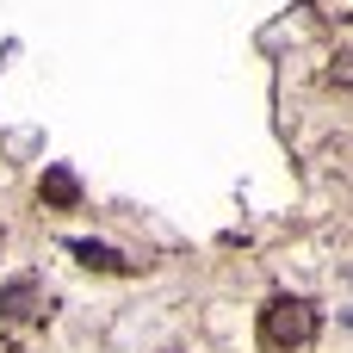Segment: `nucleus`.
I'll return each mask as SVG.
<instances>
[{"mask_svg": "<svg viewBox=\"0 0 353 353\" xmlns=\"http://www.w3.org/2000/svg\"><path fill=\"white\" fill-rule=\"evenodd\" d=\"M74 261L93 267V273H124V267H130V261H124L118 248H105V242H74Z\"/></svg>", "mask_w": 353, "mask_h": 353, "instance_id": "nucleus-4", "label": "nucleus"}, {"mask_svg": "<svg viewBox=\"0 0 353 353\" xmlns=\"http://www.w3.org/2000/svg\"><path fill=\"white\" fill-rule=\"evenodd\" d=\"M310 341H316V310L304 298H292V292L267 298V310H261V347L267 353H304Z\"/></svg>", "mask_w": 353, "mask_h": 353, "instance_id": "nucleus-1", "label": "nucleus"}, {"mask_svg": "<svg viewBox=\"0 0 353 353\" xmlns=\"http://www.w3.org/2000/svg\"><path fill=\"white\" fill-rule=\"evenodd\" d=\"M37 199H43L50 211H74V205H81V180H74L68 168H43V180H37Z\"/></svg>", "mask_w": 353, "mask_h": 353, "instance_id": "nucleus-2", "label": "nucleus"}, {"mask_svg": "<svg viewBox=\"0 0 353 353\" xmlns=\"http://www.w3.org/2000/svg\"><path fill=\"white\" fill-rule=\"evenodd\" d=\"M43 310V285L37 279H12L6 292H0V316L6 323H25V316H37Z\"/></svg>", "mask_w": 353, "mask_h": 353, "instance_id": "nucleus-3", "label": "nucleus"}]
</instances>
